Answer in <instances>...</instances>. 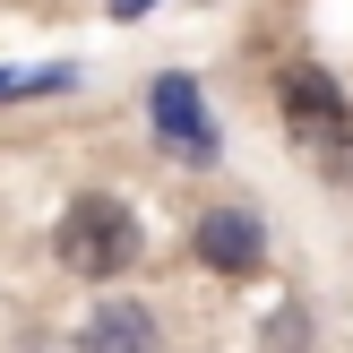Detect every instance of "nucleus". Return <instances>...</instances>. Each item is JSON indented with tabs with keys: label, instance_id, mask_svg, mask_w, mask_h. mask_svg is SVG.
<instances>
[{
	"label": "nucleus",
	"instance_id": "5",
	"mask_svg": "<svg viewBox=\"0 0 353 353\" xmlns=\"http://www.w3.org/2000/svg\"><path fill=\"white\" fill-rule=\"evenodd\" d=\"M78 353H155V310L147 302H103L78 327Z\"/></svg>",
	"mask_w": 353,
	"mask_h": 353
},
{
	"label": "nucleus",
	"instance_id": "3",
	"mask_svg": "<svg viewBox=\"0 0 353 353\" xmlns=\"http://www.w3.org/2000/svg\"><path fill=\"white\" fill-rule=\"evenodd\" d=\"M190 250L216 276H259L268 268V224H259L250 207H207V216L190 224Z\"/></svg>",
	"mask_w": 353,
	"mask_h": 353
},
{
	"label": "nucleus",
	"instance_id": "7",
	"mask_svg": "<svg viewBox=\"0 0 353 353\" xmlns=\"http://www.w3.org/2000/svg\"><path fill=\"white\" fill-rule=\"evenodd\" d=\"M155 9V0H112V17H147Z\"/></svg>",
	"mask_w": 353,
	"mask_h": 353
},
{
	"label": "nucleus",
	"instance_id": "6",
	"mask_svg": "<svg viewBox=\"0 0 353 353\" xmlns=\"http://www.w3.org/2000/svg\"><path fill=\"white\" fill-rule=\"evenodd\" d=\"M302 310H276V327H268V353H302Z\"/></svg>",
	"mask_w": 353,
	"mask_h": 353
},
{
	"label": "nucleus",
	"instance_id": "4",
	"mask_svg": "<svg viewBox=\"0 0 353 353\" xmlns=\"http://www.w3.org/2000/svg\"><path fill=\"white\" fill-rule=\"evenodd\" d=\"M155 121H164V147H181V155H216V130H207V112H199V86L190 78H155Z\"/></svg>",
	"mask_w": 353,
	"mask_h": 353
},
{
	"label": "nucleus",
	"instance_id": "2",
	"mask_svg": "<svg viewBox=\"0 0 353 353\" xmlns=\"http://www.w3.org/2000/svg\"><path fill=\"white\" fill-rule=\"evenodd\" d=\"M276 103H285V130L302 138V147H336V138H353V103H345V86L327 78L319 61H293L285 78H276Z\"/></svg>",
	"mask_w": 353,
	"mask_h": 353
},
{
	"label": "nucleus",
	"instance_id": "1",
	"mask_svg": "<svg viewBox=\"0 0 353 353\" xmlns=\"http://www.w3.org/2000/svg\"><path fill=\"white\" fill-rule=\"evenodd\" d=\"M52 259H61L69 276H130L138 268V216L130 199H112V190H78V199L61 207V224H52Z\"/></svg>",
	"mask_w": 353,
	"mask_h": 353
}]
</instances>
